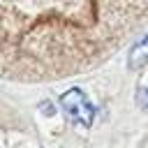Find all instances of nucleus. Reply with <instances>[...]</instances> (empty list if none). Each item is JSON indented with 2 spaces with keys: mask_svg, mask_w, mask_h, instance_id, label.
Here are the masks:
<instances>
[{
  "mask_svg": "<svg viewBox=\"0 0 148 148\" xmlns=\"http://www.w3.org/2000/svg\"><path fill=\"white\" fill-rule=\"evenodd\" d=\"M136 99H139V104L148 111V88H141V90H139V95H136Z\"/></svg>",
  "mask_w": 148,
  "mask_h": 148,
  "instance_id": "3",
  "label": "nucleus"
},
{
  "mask_svg": "<svg viewBox=\"0 0 148 148\" xmlns=\"http://www.w3.org/2000/svg\"><path fill=\"white\" fill-rule=\"evenodd\" d=\"M42 109H44V113H46V116H51V113H53V106H51L49 102H42Z\"/></svg>",
  "mask_w": 148,
  "mask_h": 148,
  "instance_id": "4",
  "label": "nucleus"
},
{
  "mask_svg": "<svg viewBox=\"0 0 148 148\" xmlns=\"http://www.w3.org/2000/svg\"><path fill=\"white\" fill-rule=\"evenodd\" d=\"M60 106L67 116V120L81 130H88L95 120V104L81 88H69L67 92L60 95Z\"/></svg>",
  "mask_w": 148,
  "mask_h": 148,
  "instance_id": "1",
  "label": "nucleus"
},
{
  "mask_svg": "<svg viewBox=\"0 0 148 148\" xmlns=\"http://www.w3.org/2000/svg\"><path fill=\"white\" fill-rule=\"evenodd\" d=\"M130 69H139V67H143L146 62H148V35L130 51Z\"/></svg>",
  "mask_w": 148,
  "mask_h": 148,
  "instance_id": "2",
  "label": "nucleus"
}]
</instances>
